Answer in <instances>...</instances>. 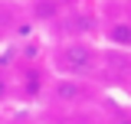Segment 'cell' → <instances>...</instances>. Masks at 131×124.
<instances>
[{"label": "cell", "instance_id": "cell-4", "mask_svg": "<svg viewBox=\"0 0 131 124\" xmlns=\"http://www.w3.org/2000/svg\"><path fill=\"white\" fill-rule=\"evenodd\" d=\"M105 33H108V39H112L115 46H128L131 49V23H115Z\"/></svg>", "mask_w": 131, "mask_h": 124}, {"label": "cell", "instance_id": "cell-5", "mask_svg": "<svg viewBox=\"0 0 131 124\" xmlns=\"http://www.w3.org/2000/svg\"><path fill=\"white\" fill-rule=\"evenodd\" d=\"M59 13V3L56 0H36L33 3V16L36 20H49V16H56Z\"/></svg>", "mask_w": 131, "mask_h": 124}, {"label": "cell", "instance_id": "cell-8", "mask_svg": "<svg viewBox=\"0 0 131 124\" xmlns=\"http://www.w3.org/2000/svg\"><path fill=\"white\" fill-rule=\"evenodd\" d=\"M10 95V82H7V75H0V101Z\"/></svg>", "mask_w": 131, "mask_h": 124}, {"label": "cell", "instance_id": "cell-6", "mask_svg": "<svg viewBox=\"0 0 131 124\" xmlns=\"http://www.w3.org/2000/svg\"><path fill=\"white\" fill-rule=\"evenodd\" d=\"M39 88H43V75L33 69V72H26L23 75V95H30V98H36L39 95Z\"/></svg>", "mask_w": 131, "mask_h": 124}, {"label": "cell", "instance_id": "cell-1", "mask_svg": "<svg viewBox=\"0 0 131 124\" xmlns=\"http://www.w3.org/2000/svg\"><path fill=\"white\" fill-rule=\"evenodd\" d=\"M56 65L69 72V75H92L98 65V56L92 46H85V43H69V46L59 49V56H56Z\"/></svg>", "mask_w": 131, "mask_h": 124}, {"label": "cell", "instance_id": "cell-7", "mask_svg": "<svg viewBox=\"0 0 131 124\" xmlns=\"http://www.w3.org/2000/svg\"><path fill=\"white\" fill-rule=\"evenodd\" d=\"M112 124H131V114H128V111H121V108H118V111L112 114Z\"/></svg>", "mask_w": 131, "mask_h": 124}, {"label": "cell", "instance_id": "cell-2", "mask_svg": "<svg viewBox=\"0 0 131 124\" xmlns=\"http://www.w3.org/2000/svg\"><path fill=\"white\" fill-rule=\"evenodd\" d=\"M52 95H56V101H62V105H82L85 98H92V88L79 82V78H59L56 85H52Z\"/></svg>", "mask_w": 131, "mask_h": 124}, {"label": "cell", "instance_id": "cell-3", "mask_svg": "<svg viewBox=\"0 0 131 124\" xmlns=\"http://www.w3.org/2000/svg\"><path fill=\"white\" fill-rule=\"evenodd\" d=\"M59 30L69 33V36H85V33L95 30V20L85 16V13H72V16H66L62 23H59Z\"/></svg>", "mask_w": 131, "mask_h": 124}]
</instances>
